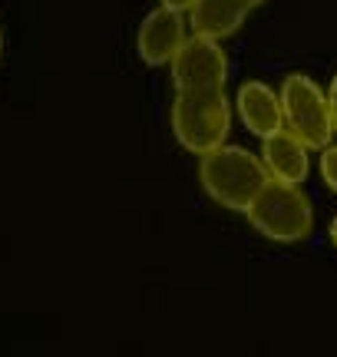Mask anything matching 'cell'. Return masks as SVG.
<instances>
[{"instance_id":"1","label":"cell","mask_w":337,"mask_h":357,"mask_svg":"<svg viewBox=\"0 0 337 357\" xmlns=\"http://www.w3.org/2000/svg\"><path fill=\"white\" fill-rule=\"evenodd\" d=\"M198 176L208 195L235 212H248V205L255 202V195L272 178L255 153H248L242 146H225V142L202 155Z\"/></svg>"},{"instance_id":"10","label":"cell","mask_w":337,"mask_h":357,"mask_svg":"<svg viewBox=\"0 0 337 357\" xmlns=\"http://www.w3.org/2000/svg\"><path fill=\"white\" fill-rule=\"evenodd\" d=\"M321 176H324L327 189L337 192V146H331V142H327L324 153H321Z\"/></svg>"},{"instance_id":"8","label":"cell","mask_w":337,"mask_h":357,"mask_svg":"<svg viewBox=\"0 0 337 357\" xmlns=\"http://www.w3.org/2000/svg\"><path fill=\"white\" fill-rule=\"evenodd\" d=\"M238 116L255 136H272L285 129V113H281V96H274L265 83H245L238 89Z\"/></svg>"},{"instance_id":"4","label":"cell","mask_w":337,"mask_h":357,"mask_svg":"<svg viewBox=\"0 0 337 357\" xmlns=\"http://www.w3.org/2000/svg\"><path fill=\"white\" fill-rule=\"evenodd\" d=\"M281 113L285 126L298 136L308 149H324L331 142L334 123H331V106H327L324 89L304 73H291L281 83Z\"/></svg>"},{"instance_id":"9","label":"cell","mask_w":337,"mask_h":357,"mask_svg":"<svg viewBox=\"0 0 337 357\" xmlns=\"http://www.w3.org/2000/svg\"><path fill=\"white\" fill-rule=\"evenodd\" d=\"M189 13H192L189 24H192L195 33L212 40L232 37L235 30L242 26V20H245V10L235 0H195Z\"/></svg>"},{"instance_id":"11","label":"cell","mask_w":337,"mask_h":357,"mask_svg":"<svg viewBox=\"0 0 337 357\" xmlns=\"http://www.w3.org/2000/svg\"><path fill=\"white\" fill-rule=\"evenodd\" d=\"M327 106H331V123H334V132H337V73L331 79V93H327Z\"/></svg>"},{"instance_id":"7","label":"cell","mask_w":337,"mask_h":357,"mask_svg":"<svg viewBox=\"0 0 337 357\" xmlns=\"http://www.w3.org/2000/svg\"><path fill=\"white\" fill-rule=\"evenodd\" d=\"M261 162L268 169L272 178H281V182H295L301 185L308 172H311V162H308V146L291 132V129H278L272 136H265V146H261Z\"/></svg>"},{"instance_id":"5","label":"cell","mask_w":337,"mask_h":357,"mask_svg":"<svg viewBox=\"0 0 337 357\" xmlns=\"http://www.w3.org/2000/svg\"><path fill=\"white\" fill-rule=\"evenodd\" d=\"M172 83L175 93H212L225 89L228 79V56L212 37H189L172 56Z\"/></svg>"},{"instance_id":"2","label":"cell","mask_w":337,"mask_h":357,"mask_svg":"<svg viewBox=\"0 0 337 357\" xmlns=\"http://www.w3.org/2000/svg\"><path fill=\"white\" fill-rule=\"evenodd\" d=\"M248 222L272 242H301L314 229V208L301 185L268 178L255 202L248 205Z\"/></svg>"},{"instance_id":"12","label":"cell","mask_w":337,"mask_h":357,"mask_svg":"<svg viewBox=\"0 0 337 357\" xmlns=\"http://www.w3.org/2000/svg\"><path fill=\"white\" fill-rule=\"evenodd\" d=\"M192 3L195 0H162V7H172V10H179V13L192 10Z\"/></svg>"},{"instance_id":"13","label":"cell","mask_w":337,"mask_h":357,"mask_svg":"<svg viewBox=\"0 0 337 357\" xmlns=\"http://www.w3.org/2000/svg\"><path fill=\"white\" fill-rule=\"evenodd\" d=\"M235 3H238V7H242V10H255V7H258V3H265V0H235Z\"/></svg>"},{"instance_id":"14","label":"cell","mask_w":337,"mask_h":357,"mask_svg":"<svg viewBox=\"0 0 337 357\" xmlns=\"http://www.w3.org/2000/svg\"><path fill=\"white\" fill-rule=\"evenodd\" d=\"M331 242L337 245V218H334V222H331Z\"/></svg>"},{"instance_id":"3","label":"cell","mask_w":337,"mask_h":357,"mask_svg":"<svg viewBox=\"0 0 337 357\" xmlns=\"http://www.w3.org/2000/svg\"><path fill=\"white\" fill-rule=\"evenodd\" d=\"M232 109L225 100V89L212 93H175L172 100V132L182 149L195 155L212 153L228 139Z\"/></svg>"},{"instance_id":"15","label":"cell","mask_w":337,"mask_h":357,"mask_svg":"<svg viewBox=\"0 0 337 357\" xmlns=\"http://www.w3.org/2000/svg\"><path fill=\"white\" fill-rule=\"evenodd\" d=\"M0 47H3V37H0Z\"/></svg>"},{"instance_id":"6","label":"cell","mask_w":337,"mask_h":357,"mask_svg":"<svg viewBox=\"0 0 337 357\" xmlns=\"http://www.w3.org/2000/svg\"><path fill=\"white\" fill-rule=\"evenodd\" d=\"M185 43V20L179 10L172 7H156L139 26V37H136V50L139 60L149 66H166L172 63V56Z\"/></svg>"}]
</instances>
